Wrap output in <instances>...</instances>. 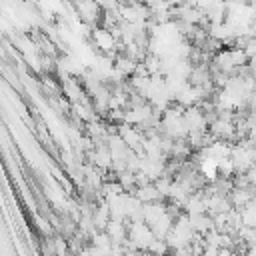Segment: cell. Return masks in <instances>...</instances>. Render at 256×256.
<instances>
[{
    "mask_svg": "<svg viewBox=\"0 0 256 256\" xmlns=\"http://www.w3.org/2000/svg\"><path fill=\"white\" fill-rule=\"evenodd\" d=\"M92 38L96 42V48H100L106 54H112V50L116 48V38H114V34L110 30L96 28V30H92Z\"/></svg>",
    "mask_w": 256,
    "mask_h": 256,
    "instance_id": "1",
    "label": "cell"
},
{
    "mask_svg": "<svg viewBox=\"0 0 256 256\" xmlns=\"http://www.w3.org/2000/svg\"><path fill=\"white\" fill-rule=\"evenodd\" d=\"M52 252L56 254V256H68V242L64 240V238H54L52 240Z\"/></svg>",
    "mask_w": 256,
    "mask_h": 256,
    "instance_id": "2",
    "label": "cell"
}]
</instances>
